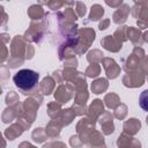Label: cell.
I'll return each instance as SVG.
<instances>
[{
	"mask_svg": "<svg viewBox=\"0 0 148 148\" xmlns=\"http://www.w3.org/2000/svg\"><path fill=\"white\" fill-rule=\"evenodd\" d=\"M13 80L17 88L22 90H30L37 84L38 74L32 69H21L14 75Z\"/></svg>",
	"mask_w": 148,
	"mask_h": 148,
	"instance_id": "1",
	"label": "cell"
}]
</instances>
